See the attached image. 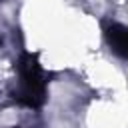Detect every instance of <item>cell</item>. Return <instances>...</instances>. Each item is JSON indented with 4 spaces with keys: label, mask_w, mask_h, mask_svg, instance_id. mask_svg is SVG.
Returning a JSON list of instances; mask_svg holds the SVG:
<instances>
[{
    "label": "cell",
    "mask_w": 128,
    "mask_h": 128,
    "mask_svg": "<svg viewBox=\"0 0 128 128\" xmlns=\"http://www.w3.org/2000/svg\"><path fill=\"white\" fill-rule=\"evenodd\" d=\"M44 98V80L40 66L32 56H26L20 64V100L26 106H38Z\"/></svg>",
    "instance_id": "6da1fadb"
},
{
    "label": "cell",
    "mask_w": 128,
    "mask_h": 128,
    "mask_svg": "<svg viewBox=\"0 0 128 128\" xmlns=\"http://www.w3.org/2000/svg\"><path fill=\"white\" fill-rule=\"evenodd\" d=\"M106 36H108V42H110L112 50H114L116 54L124 56V54H126V44H128L126 28H124V26H120V24H112V26L108 28Z\"/></svg>",
    "instance_id": "7a4b0ae2"
}]
</instances>
